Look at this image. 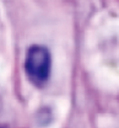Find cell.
I'll return each mask as SVG.
<instances>
[{
    "instance_id": "1",
    "label": "cell",
    "mask_w": 119,
    "mask_h": 128,
    "mask_svg": "<svg viewBox=\"0 0 119 128\" xmlns=\"http://www.w3.org/2000/svg\"><path fill=\"white\" fill-rule=\"evenodd\" d=\"M52 57L48 48L34 44L28 48L25 59V72L36 86H43L51 75Z\"/></svg>"
}]
</instances>
